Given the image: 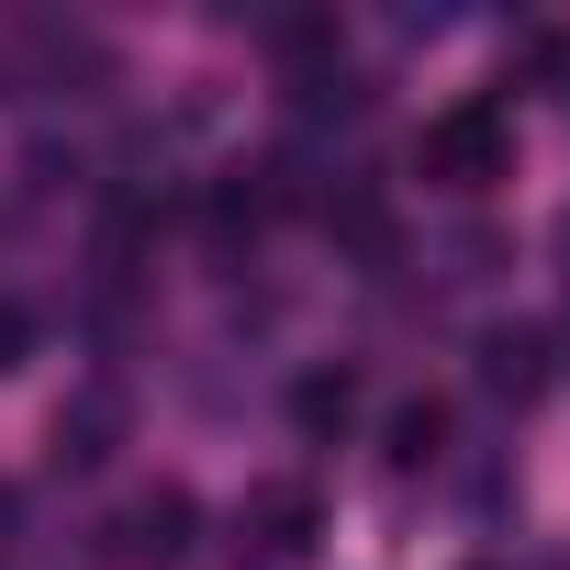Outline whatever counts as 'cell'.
Segmentation results:
<instances>
[{"label": "cell", "instance_id": "2", "mask_svg": "<svg viewBox=\"0 0 570 570\" xmlns=\"http://www.w3.org/2000/svg\"><path fill=\"white\" fill-rule=\"evenodd\" d=\"M392 459H436V403H425V414H403V425H392Z\"/></svg>", "mask_w": 570, "mask_h": 570}, {"label": "cell", "instance_id": "1", "mask_svg": "<svg viewBox=\"0 0 570 570\" xmlns=\"http://www.w3.org/2000/svg\"><path fill=\"white\" fill-rule=\"evenodd\" d=\"M347 403H358L347 381H314V392H303V425H347Z\"/></svg>", "mask_w": 570, "mask_h": 570}]
</instances>
